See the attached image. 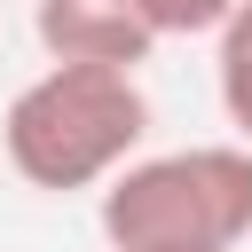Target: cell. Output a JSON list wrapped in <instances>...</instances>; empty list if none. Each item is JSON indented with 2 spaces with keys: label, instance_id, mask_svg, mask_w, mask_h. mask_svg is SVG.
I'll use <instances>...</instances> for the list:
<instances>
[{
  "label": "cell",
  "instance_id": "277c9868",
  "mask_svg": "<svg viewBox=\"0 0 252 252\" xmlns=\"http://www.w3.org/2000/svg\"><path fill=\"white\" fill-rule=\"evenodd\" d=\"M213 87H220V110H228L236 142L252 150V0H236V16L213 32Z\"/></svg>",
  "mask_w": 252,
  "mask_h": 252
},
{
  "label": "cell",
  "instance_id": "8992f818",
  "mask_svg": "<svg viewBox=\"0 0 252 252\" xmlns=\"http://www.w3.org/2000/svg\"><path fill=\"white\" fill-rule=\"evenodd\" d=\"M142 252H181V244H142Z\"/></svg>",
  "mask_w": 252,
  "mask_h": 252
},
{
  "label": "cell",
  "instance_id": "7a4b0ae2",
  "mask_svg": "<svg viewBox=\"0 0 252 252\" xmlns=\"http://www.w3.org/2000/svg\"><path fill=\"white\" fill-rule=\"evenodd\" d=\"M102 236L110 252L181 244V252H236L252 236V150L244 142H197L134 158L102 181Z\"/></svg>",
  "mask_w": 252,
  "mask_h": 252
},
{
  "label": "cell",
  "instance_id": "6da1fadb",
  "mask_svg": "<svg viewBox=\"0 0 252 252\" xmlns=\"http://www.w3.org/2000/svg\"><path fill=\"white\" fill-rule=\"evenodd\" d=\"M142 134H150V94L134 71L47 63L32 87H16L0 118V158L16 165V181L63 197V189H102L110 173H126Z\"/></svg>",
  "mask_w": 252,
  "mask_h": 252
},
{
  "label": "cell",
  "instance_id": "3957f363",
  "mask_svg": "<svg viewBox=\"0 0 252 252\" xmlns=\"http://www.w3.org/2000/svg\"><path fill=\"white\" fill-rule=\"evenodd\" d=\"M32 32L47 63H102V71H142L150 47L165 39L142 0H32Z\"/></svg>",
  "mask_w": 252,
  "mask_h": 252
},
{
  "label": "cell",
  "instance_id": "5b68a950",
  "mask_svg": "<svg viewBox=\"0 0 252 252\" xmlns=\"http://www.w3.org/2000/svg\"><path fill=\"white\" fill-rule=\"evenodd\" d=\"M150 8V24L173 39V32H220L228 16H236V0H142Z\"/></svg>",
  "mask_w": 252,
  "mask_h": 252
}]
</instances>
